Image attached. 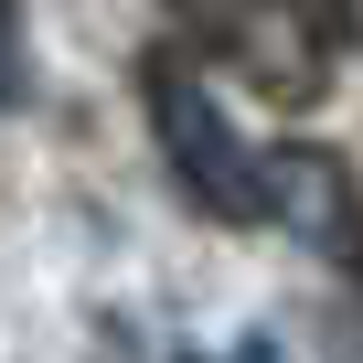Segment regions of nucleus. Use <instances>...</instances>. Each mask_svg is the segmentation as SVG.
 <instances>
[{
    "mask_svg": "<svg viewBox=\"0 0 363 363\" xmlns=\"http://www.w3.org/2000/svg\"><path fill=\"white\" fill-rule=\"evenodd\" d=\"M139 96H150V128H160V160L182 171L203 225H267V171L257 150L235 139V118L214 107V86L182 65V54H150L139 65Z\"/></svg>",
    "mask_w": 363,
    "mask_h": 363,
    "instance_id": "f257e3e1",
    "label": "nucleus"
},
{
    "mask_svg": "<svg viewBox=\"0 0 363 363\" xmlns=\"http://www.w3.org/2000/svg\"><path fill=\"white\" fill-rule=\"evenodd\" d=\"M257 171H267V214H289L320 257H342V267L363 278V203H352V171H342L331 150H267Z\"/></svg>",
    "mask_w": 363,
    "mask_h": 363,
    "instance_id": "f03ea898",
    "label": "nucleus"
},
{
    "mask_svg": "<svg viewBox=\"0 0 363 363\" xmlns=\"http://www.w3.org/2000/svg\"><path fill=\"white\" fill-rule=\"evenodd\" d=\"M33 96V54H22V0H0V107Z\"/></svg>",
    "mask_w": 363,
    "mask_h": 363,
    "instance_id": "7ed1b4c3",
    "label": "nucleus"
}]
</instances>
